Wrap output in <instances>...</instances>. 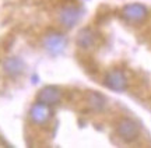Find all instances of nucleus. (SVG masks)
Instances as JSON below:
<instances>
[{
  "mask_svg": "<svg viewBox=\"0 0 151 148\" xmlns=\"http://www.w3.org/2000/svg\"><path fill=\"white\" fill-rule=\"evenodd\" d=\"M116 133L124 143H133L140 136V124L130 117H124L118 123Z\"/></svg>",
  "mask_w": 151,
  "mask_h": 148,
  "instance_id": "1",
  "label": "nucleus"
},
{
  "mask_svg": "<svg viewBox=\"0 0 151 148\" xmlns=\"http://www.w3.org/2000/svg\"><path fill=\"white\" fill-rule=\"evenodd\" d=\"M52 110H50V106L46 104H42V102H35V104L29 108V112H28V117H29V122L35 124V126H46L50 119H52Z\"/></svg>",
  "mask_w": 151,
  "mask_h": 148,
  "instance_id": "2",
  "label": "nucleus"
},
{
  "mask_svg": "<svg viewBox=\"0 0 151 148\" xmlns=\"http://www.w3.org/2000/svg\"><path fill=\"white\" fill-rule=\"evenodd\" d=\"M43 48L52 55H59L66 48V38L60 32H48L43 36Z\"/></svg>",
  "mask_w": 151,
  "mask_h": 148,
  "instance_id": "3",
  "label": "nucleus"
},
{
  "mask_svg": "<svg viewBox=\"0 0 151 148\" xmlns=\"http://www.w3.org/2000/svg\"><path fill=\"white\" fill-rule=\"evenodd\" d=\"M122 16L129 22H141L147 18L148 10L146 6L139 4V3H132L122 9Z\"/></svg>",
  "mask_w": 151,
  "mask_h": 148,
  "instance_id": "4",
  "label": "nucleus"
},
{
  "mask_svg": "<svg viewBox=\"0 0 151 148\" xmlns=\"http://www.w3.org/2000/svg\"><path fill=\"white\" fill-rule=\"evenodd\" d=\"M105 85L115 92H122L127 88V78L119 69H113L105 77Z\"/></svg>",
  "mask_w": 151,
  "mask_h": 148,
  "instance_id": "5",
  "label": "nucleus"
},
{
  "mask_svg": "<svg viewBox=\"0 0 151 148\" xmlns=\"http://www.w3.org/2000/svg\"><path fill=\"white\" fill-rule=\"evenodd\" d=\"M63 98V91L62 88L56 87V85H46L43 87L37 95V99L42 104H46L49 106L52 105H58Z\"/></svg>",
  "mask_w": 151,
  "mask_h": 148,
  "instance_id": "6",
  "label": "nucleus"
},
{
  "mask_svg": "<svg viewBox=\"0 0 151 148\" xmlns=\"http://www.w3.org/2000/svg\"><path fill=\"white\" fill-rule=\"evenodd\" d=\"M76 44L77 46L83 49L84 52H90V50L95 49L98 41H97V35L92 31L91 28H83L78 31L77 34V38H76Z\"/></svg>",
  "mask_w": 151,
  "mask_h": 148,
  "instance_id": "7",
  "label": "nucleus"
},
{
  "mask_svg": "<svg viewBox=\"0 0 151 148\" xmlns=\"http://www.w3.org/2000/svg\"><path fill=\"white\" fill-rule=\"evenodd\" d=\"M84 105L90 112H101L104 110L106 105V98L102 94L95 92V91H87L84 94Z\"/></svg>",
  "mask_w": 151,
  "mask_h": 148,
  "instance_id": "8",
  "label": "nucleus"
},
{
  "mask_svg": "<svg viewBox=\"0 0 151 148\" xmlns=\"http://www.w3.org/2000/svg\"><path fill=\"white\" fill-rule=\"evenodd\" d=\"M3 70L9 77L11 78H17L20 77L25 70V63L22 61V59L17 57V56H10L4 59L3 61Z\"/></svg>",
  "mask_w": 151,
  "mask_h": 148,
  "instance_id": "9",
  "label": "nucleus"
},
{
  "mask_svg": "<svg viewBox=\"0 0 151 148\" xmlns=\"http://www.w3.org/2000/svg\"><path fill=\"white\" fill-rule=\"evenodd\" d=\"M80 20V10L74 6H66L59 11V22L66 28L74 27Z\"/></svg>",
  "mask_w": 151,
  "mask_h": 148,
  "instance_id": "10",
  "label": "nucleus"
},
{
  "mask_svg": "<svg viewBox=\"0 0 151 148\" xmlns=\"http://www.w3.org/2000/svg\"><path fill=\"white\" fill-rule=\"evenodd\" d=\"M78 60H80L83 69H84L88 74H94V73L98 71V66H97V63L94 61V59H92V57L84 55V56H81Z\"/></svg>",
  "mask_w": 151,
  "mask_h": 148,
  "instance_id": "11",
  "label": "nucleus"
}]
</instances>
